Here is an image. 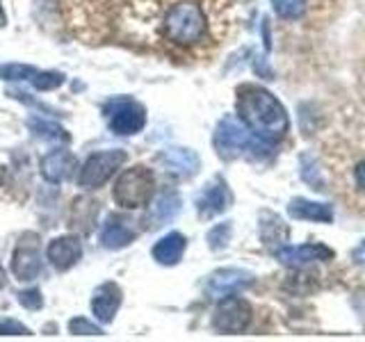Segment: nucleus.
Returning a JSON list of instances; mask_svg holds the SVG:
<instances>
[{
  "label": "nucleus",
  "instance_id": "a211bd4d",
  "mask_svg": "<svg viewBox=\"0 0 365 342\" xmlns=\"http://www.w3.org/2000/svg\"><path fill=\"white\" fill-rule=\"evenodd\" d=\"M133 237L135 233L128 226L119 222L117 217H110L101 231V244L106 249H121V247H128L133 242Z\"/></svg>",
  "mask_w": 365,
  "mask_h": 342
},
{
  "label": "nucleus",
  "instance_id": "39448f33",
  "mask_svg": "<svg viewBox=\"0 0 365 342\" xmlns=\"http://www.w3.org/2000/svg\"><path fill=\"white\" fill-rule=\"evenodd\" d=\"M125 162V153L112 148V151H98V153H91L87 157L85 167L80 169V176H78V185L83 190H98L101 185L114 176L121 165Z\"/></svg>",
  "mask_w": 365,
  "mask_h": 342
},
{
  "label": "nucleus",
  "instance_id": "6e6552de",
  "mask_svg": "<svg viewBox=\"0 0 365 342\" xmlns=\"http://www.w3.org/2000/svg\"><path fill=\"white\" fill-rule=\"evenodd\" d=\"M11 271H14L16 281H34L41 271V258H39V235L26 233L14 249L11 256Z\"/></svg>",
  "mask_w": 365,
  "mask_h": 342
},
{
  "label": "nucleus",
  "instance_id": "ddd939ff",
  "mask_svg": "<svg viewBox=\"0 0 365 342\" xmlns=\"http://www.w3.org/2000/svg\"><path fill=\"white\" fill-rule=\"evenodd\" d=\"M121 306V288L117 283H103L101 288L94 292V299H91V311H94L96 319L103 324H110L114 315H117Z\"/></svg>",
  "mask_w": 365,
  "mask_h": 342
},
{
  "label": "nucleus",
  "instance_id": "1a4fd4ad",
  "mask_svg": "<svg viewBox=\"0 0 365 342\" xmlns=\"http://www.w3.org/2000/svg\"><path fill=\"white\" fill-rule=\"evenodd\" d=\"M277 258L281 260V265L285 267H294V269H299V267H306V265H311V262H317V260H334V251H331L329 247L324 244H302V247H279L277 251Z\"/></svg>",
  "mask_w": 365,
  "mask_h": 342
},
{
  "label": "nucleus",
  "instance_id": "f3484780",
  "mask_svg": "<svg viewBox=\"0 0 365 342\" xmlns=\"http://www.w3.org/2000/svg\"><path fill=\"white\" fill-rule=\"evenodd\" d=\"M163 162L169 171L180 176H190L199 169V157L187 148H167L163 153Z\"/></svg>",
  "mask_w": 365,
  "mask_h": 342
},
{
  "label": "nucleus",
  "instance_id": "0eeeda50",
  "mask_svg": "<svg viewBox=\"0 0 365 342\" xmlns=\"http://www.w3.org/2000/svg\"><path fill=\"white\" fill-rule=\"evenodd\" d=\"M251 324V306L235 294L220 299V306L212 315V326L220 333H242Z\"/></svg>",
  "mask_w": 365,
  "mask_h": 342
},
{
  "label": "nucleus",
  "instance_id": "c85d7f7f",
  "mask_svg": "<svg viewBox=\"0 0 365 342\" xmlns=\"http://www.w3.org/2000/svg\"><path fill=\"white\" fill-rule=\"evenodd\" d=\"M354 260H356V262H365V239H363V244L356 251H354Z\"/></svg>",
  "mask_w": 365,
  "mask_h": 342
},
{
  "label": "nucleus",
  "instance_id": "9d476101",
  "mask_svg": "<svg viewBox=\"0 0 365 342\" xmlns=\"http://www.w3.org/2000/svg\"><path fill=\"white\" fill-rule=\"evenodd\" d=\"M231 203H233V194L224 182V178H215L199 197L197 210H199L201 219H212V217L226 212Z\"/></svg>",
  "mask_w": 365,
  "mask_h": 342
},
{
  "label": "nucleus",
  "instance_id": "cd10ccee",
  "mask_svg": "<svg viewBox=\"0 0 365 342\" xmlns=\"http://www.w3.org/2000/svg\"><path fill=\"white\" fill-rule=\"evenodd\" d=\"M11 331H19V333H26V328L21 324H14V322H3L0 319V333H11Z\"/></svg>",
  "mask_w": 365,
  "mask_h": 342
},
{
  "label": "nucleus",
  "instance_id": "2f4dec72",
  "mask_svg": "<svg viewBox=\"0 0 365 342\" xmlns=\"http://www.w3.org/2000/svg\"><path fill=\"white\" fill-rule=\"evenodd\" d=\"M5 180V167H0V182Z\"/></svg>",
  "mask_w": 365,
  "mask_h": 342
},
{
  "label": "nucleus",
  "instance_id": "9b49d317",
  "mask_svg": "<svg viewBox=\"0 0 365 342\" xmlns=\"http://www.w3.org/2000/svg\"><path fill=\"white\" fill-rule=\"evenodd\" d=\"M251 281H254V276L247 269H235V267L217 269L208 281V292L215 299H222V296L237 294L240 290H245L247 285H251Z\"/></svg>",
  "mask_w": 365,
  "mask_h": 342
},
{
  "label": "nucleus",
  "instance_id": "b1692460",
  "mask_svg": "<svg viewBox=\"0 0 365 342\" xmlns=\"http://www.w3.org/2000/svg\"><path fill=\"white\" fill-rule=\"evenodd\" d=\"M64 83V76L62 73H34L32 76V85L41 89V91H51V89H57Z\"/></svg>",
  "mask_w": 365,
  "mask_h": 342
},
{
  "label": "nucleus",
  "instance_id": "a878e982",
  "mask_svg": "<svg viewBox=\"0 0 365 342\" xmlns=\"http://www.w3.org/2000/svg\"><path fill=\"white\" fill-rule=\"evenodd\" d=\"M19 301L21 306L30 308V311H39V308L43 306V299H41V292L39 290H26L19 294Z\"/></svg>",
  "mask_w": 365,
  "mask_h": 342
},
{
  "label": "nucleus",
  "instance_id": "f03ea898",
  "mask_svg": "<svg viewBox=\"0 0 365 342\" xmlns=\"http://www.w3.org/2000/svg\"><path fill=\"white\" fill-rule=\"evenodd\" d=\"M160 37L165 41L190 48L208 39V19L199 3L194 0H178L160 14Z\"/></svg>",
  "mask_w": 365,
  "mask_h": 342
},
{
  "label": "nucleus",
  "instance_id": "6ab92c4d",
  "mask_svg": "<svg viewBox=\"0 0 365 342\" xmlns=\"http://www.w3.org/2000/svg\"><path fill=\"white\" fill-rule=\"evenodd\" d=\"M180 210V197L176 192H165L163 197H158L153 210H151V222L163 226V224H169L174 217L178 214Z\"/></svg>",
  "mask_w": 365,
  "mask_h": 342
},
{
  "label": "nucleus",
  "instance_id": "aec40b11",
  "mask_svg": "<svg viewBox=\"0 0 365 342\" xmlns=\"http://www.w3.org/2000/svg\"><path fill=\"white\" fill-rule=\"evenodd\" d=\"M28 128L34 135L43 137V140H57V142H66L68 140V133L62 128L60 123L48 121V119H43V117H30L28 119Z\"/></svg>",
  "mask_w": 365,
  "mask_h": 342
},
{
  "label": "nucleus",
  "instance_id": "4be33fe9",
  "mask_svg": "<svg viewBox=\"0 0 365 342\" xmlns=\"http://www.w3.org/2000/svg\"><path fill=\"white\" fill-rule=\"evenodd\" d=\"M208 242H210L212 251H222L228 242H231V224H228V222L217 224L208 233Z\"/></svg>",
  "mask_w": 365,
  "mask_h": 342
},
{
  "label": "nucleus",
  "instance_id": "423d86ee",
  "mask_svg": "<svg viewBox=\"0 0 365 342\" xmlns=\"http://www.w3.org/2000/svg\"><path fill=\"white\" fill-rule=\"evenodd\" d=\"M106 117H108V123L112 133L117 135H135L144 128L146 123V114H144V108L140 103H135L130 98H117V100H110L106 105Z\"/></svg>",
  "mask_w": 365,
  "mask_h": 342
},
{
  "label": "nucleus",
  "instance_id": "20e7f679",
  "mask_svg": "<svg viewBox=\"0 0 365 342\" xmlns=\"http://www.w3.org/2000/svg\"><path fill=\"white\" fill-rule=\"evenodd\" d=\"M155 190V178L153 171L148 167H130L125 169L123 174L117 178V185H114V201H117L121 208H142L153 197Z\"/></svg>",
  "mask_w": 365,
  "mask_h": 342
},
{
  "label": "nucleus",
  "instance_id": "7ed1b4c3",
  "mask_svg": "<svg viewBox=\"0 0 365 342\" xmlns=\"http://www.w3.org/2000/svg\"><path fill=\"white\" fill-rule=\"evenodd\" d=\"M215 151L224 160H233L240 155H265L269 148L265 142L251 135L242 121H235L233 117H226L217 123V130L212 137Z\"/></svg>",
  "mask_w": 365,
  "mask_h": 342
},
{
  "label": "nucleus",
  "instance_id": "f257e3e1",
  "mask_svg": "<svg viewBox=\"0 0 365 342\" xmlns=\"http://www.w3.org/2000/svg\"><path fill=\"white\" fill-rule=\"evenodd\" d=\"M237 117L245 123V128L262 140L265 144L281 142L290 130L288 112L281 105V100L258 85H240L237 87Z\"/></svg>",
  "mask_w": 365,
  "mask_h": 342
},
{
  "label": "nucleus",
  "instance_id": "412c9836",
  "mask_svg": "<svg viewBox=\"0 0 365 342\" xmlns=\"http://www.w3.org/2000/svg\"><path fill=\"white\" fill-rule=\"evenodd\" d=\"M274 11L285 21H297L306 14L308 0H272Z\"/></svg>",
  "mask_w": 365,
  "mask_h": 342
},
{
  "label": "nucleus",
  "instance_id": "2eb2a0df",
  "mask_svg": "<svg viewBox=\"0 0 365 342\" xmlns=\"http://www.w3.org/2000/svg\"><path fill=\"white\" fill-rule=\"evenodd\" d=\"M288 214L292 219H302V222H317V224L334 222V208L329 203L308 201V199H292L288 205Z\"/></svg>",
  "mask_w": 365,
  "mask_h": 342
},
{
  "label": "nucleus",
  "instance_id": "4468645a",
  "mask_svg": "<svg viewBox=\"0 0 365 342\" xmlns=\"http://www.w3.org/2000/svg\"><path fill=\"white\" fill-rule=\"evenodd\" d=\"M78 162L76 157L60 148V151H53L41 160V176L48 182H62L66 178H71V174L76 171Z\"/></svg>",
  "mask_w": 365,
  "mask_h": 342
},
{
  "label": "nucleus",
  "instance_id": "f8f14e48",
  "mask_svg": "<svg viewBox=\"0 0 365 342\" xmlns=\"http://www.w3.org/2000/svg\"><path fill=\"white\" fill-rule=\"evenodd\" d=\"M46 256H48L51 265L55 269H71L76 262L83 256V244H80V239L73 237V235H64V237H55L53 242L48 244V251H46Z\"/></svg>",
  "mask_w": 365,
  "mask_h": 342
},
{
  "label": "nucleus",
  "instance_id": "c756f323",
  "mask_svg": "<svg viewBox=\"0 0 365 342\" xmlns=\"http://www.w3.org/2000/svg\"><path fill=\"white\" fill-rule=\"evenodd\" d=\"M5 281H7V276H5V269H3V267H0V290H3V288H5Z\"/></svg>",
  "mask_w": 365,
  "mask_h": 342
},
{
  "label": "nucleus",
  "instance_id": "dca6fc26",
  "mask_svg": "<svg viewBox=\"0 0 365 342\" xmlns=\"http://www.w3.org/2000/svg\"><path fill=\"white\" fill-rule=\"evenodd\" d=\"M185 235L180 233H167L163 239H158V244L153 247V258L160 265H176V262L185 254Z\"/></svg>",
  "mask_w": 365,
  "mask_h": 342
},
{
  "label": "nucleus",
  "instance_id": "bb28decb",
  "mask_svg": "<svg viewBox=\"0 0 365 342\" xmlns=\"http://www.w3.org/2000/svg\"><path fill=\"white\" fill-rule=\"evenodd\" d=\"M354 180H356V187L365 192V160H361L356 169H354Z\"/></svg>",
  "mask_w": 365,
  "mask_h": 342
},
{
  "label": "nucleus",
  "instance_id": "5701e85b",
  "mask_svg": "<svg viewBox=\"0 0 365 342\" xmlns=\"http://www.w3.org/2000/svg\"><path fill=\"white\" fill-rule=\"evenodd\" d=\"M34 73V68L28 66V64H5V66H0V78H5V80H28L32 78Z\"/></svg>",
  "mask_w": 365,
  "mask_h": 342
},
{
  "label": "nucleus",
  "instance_id": "393cba45",
  "mask_svg": "<svg viewBox=\"0 0 365 342\" xmlns=\"http://www.w3.org/2000/svg\"><path fill=\"white\" fill-rule=\"evenodd\" d=\"M68 328H71V333H76V336H101V328L96 324H91L89 319H85V317L71 319Z\"/></svg>",
  "mask_w": 365,
  "mask_h": 342
},
{
  "label": "nucleus",
  "instance_id": "7c9ffc66",
  "mask_svg": "<svg viewBox=\"0 0 365 342\" xmlns=\"http://www.w3.org/2000/svg\"><path fill=\"white\" fill-rule=\"evenodd\" d=\"M5 26V11H3V7H0V28Z\"/></svg>",
  "mask_w": 365,
  "mask_h": 342
}]
</instances>
